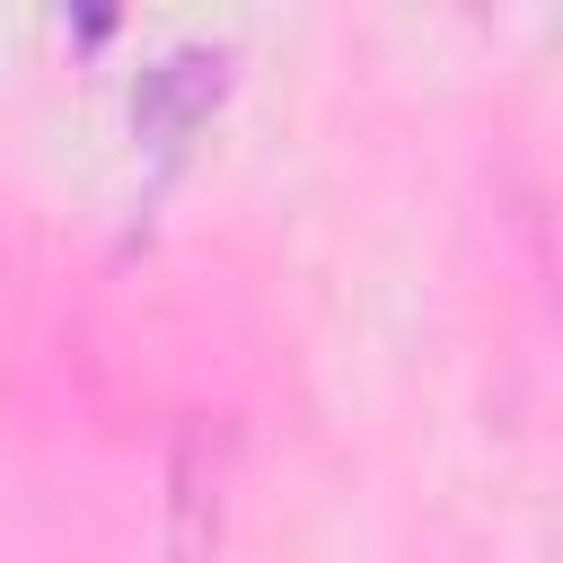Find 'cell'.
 Segmentation results:
<instances>
[{
  "label": "cell",
  "mask_w": 563,
  "mask_h": 563,
  "mask_svg": "<svg viewBox=\"0 0 563 563\" xmlns=\"http://www.w3.org/2000/svg\"><path fill=\"white\" fill-rule=\"evenodd\" d=\"M220 97H229V62L202 53V44H185V53H167L158 70H141V88H132V132H141L150 150H176Z\"/></svg>",
  "instance_id": "1"
}]
</instances>
